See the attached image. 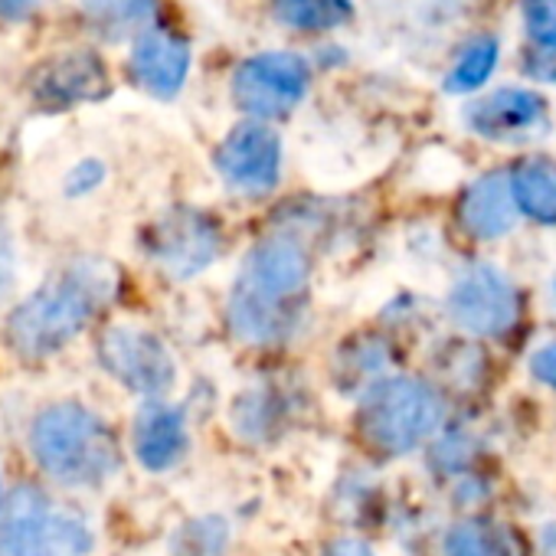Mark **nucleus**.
I'll list each match as a JSON object with an SVG mask.
<instances>
[{
	"label": "nucleus",
	"instance_id": "28",
	"mask_svg": "<svg viewBox=\"0 0 556 556\" xmlns=\"http://www.w3.org/2000/svg\"><path fill=\"white\" fill-rule=\"evenodd\" d=\"M530 374H533L543 387L556 390V341H553V344H543L540 351H533V357H530Z\"/></svg>",
	"mask_w": 556,
	"mask_h": 556
},
{
	"label": "nucleus",
	"instance_id": "32",
	"mask_svg": "<svg viewBox=\"0 0 556 556\" xmlns=\"http://www.w3.org/2000/svg\"><path fill=\"white\" fill-rule=\"evenodd\" d=\"M553 295H556V286H553Z\"/></svg>",
	"mask_w": 556,
	"mask_h": 556
},
{
	"label": "nucleus",
	"instance_id": "25",
	"mask_svg": "<svg viewBox=\"0 0 556 556\" xmlns=\"http://www.w3.org/2000/svg\"><path fill=\"white\" fill-rule=\"evenodd\" d=\"M471 458H475V439H468V432H445L432 448V465L445 475L465 468Z\"/></svg>",
	"mask_w": 556,
	"mask_h": 556
},
{
	"label": "nucleus",
	"instance_id": "12",
	"mask_svg": "<svg viewBox=\"0 0 556 556\" xmlns=\"http://www.w3.org/2000/svg\"><path fill=\"white\" fill-rule=\"evenodd\" d=\"M30 92L40 109L63 112L79 102L102 99L109 92V70L96 53H63L34 73Z\"/></svg>",
	"mask_w": 556,
	"mask_h": 556
},
{
	"label": "nucleus",
	"instance_id": "18",
	"mask_svg": "<svg viewBox=\"0 0 556 556\" xmlns=\"http://www.w3.org/2000/svg\"><path fill=\"white\" fill-rule=\"evenodd\" d=\"M445 556H520V549L507 527L468 517L445 533Z\"/></svg>",
	"mask_w": 556,
	"mask_h": 556
},
{
	"label": "nucleus",
	"instance_id": "4",
	"mask_svg": "<svg viewBox=\"0 0 556 556\" xmlns=\"http://www.w3.org/2000/svg\"><path fill=\"white\" fill-rule=\"evenodd\" d=\"M442 396L416 377H383L364 390L357 429L367 448L406 455L442 426Z\"/></svg>",
	"mask_w": 556,
	"mask_h": 556
},
{
	"label": "nucleus",
	"instance_id": "8",
	"mask_svg": "<svg viewBox=\"0 0 556 556\" xmlns=\"http://www.w3.org/2000/svg\"><path fill=\"white\" fill-rule=\"evenodd\" d=\"M216 174L232 193L265 197L282 177V138L265 122L249 118L236 125L213 154Z\"/></svg>",
	"mask_w": 556,
	"mask_h": 556
},
{
	"label": "nucleus",
	"instance_id": "26",
	"mask_svg": "<svg viewBox=\"0 0 556 556\" xmlns=\"http://www.w3.org/2000/svg\"><path fill=\"white\" fill-rule=\"evenodd\" d=\"M520 70L530 83L556 86V47H530L520 60Z\"/></svg>",
	"mask_w": 556,
	"mask_h": 556
},
{
	"label": "nucleus",
	"instance_id": "17",
	"mask_svg": "<svg viewBox=\"0 0 556 556\" xmlns=\"http://www.w3.org/2000/svg\"><path fill=\"white\" fill-rule=\"evenodd\" d=\"M83 14L105 40L144 34L157 14V0H83Z\"/></svg>",
	"mask_w": 556,
	"mask_h": 556
},
{
	"label": "nucleus",
	"instance_id": "27",
	"mask_svg": "<svg viewBox=\"0 0 556 556\" xmlns=\"http://www.w3.org/2000/svg\"><path fill=\"white\" fill-rule=\"evenodd\" d=\"M102 177H105V167H102L96 157H86V161H79V164L70 170V177H66V193H73V197L89 193V190H96V187L102 184Z\"/></svg>",
	"mask_w": 556,
	"mask_h": 556
},
{
	"label": "nucleus",
	"instance_id": "23",
	"mask_svg": "<svg viewBox=\"0 0 556 556\" xmlns=\"http://www.w3.org/2000/svg\"><path fill=\"white\" fill-rule=\"evenodd\" d=\"M275 419H278V409H275L271 393L262 390V393H245L242 400H236L232 422H236V432H242L245 439H265L275 429Z\"/></svg>",
	"mask_w": 556,
	"mask_h": 556
},
{
	"label": "nucleus",
	"instance_id": "1",
	"mask_svg": "<svg viewBox=\"0 0 556 556\" xmlns=\"http://www.w3.org/2000/svg\"><path fill=\"white\" fill-rule=\"evenodd\" d=\"M312 258L295 236H268L249 249L229 292L226 318L249 348H271L295 334L308 302Z\"/></svg>",
	"mask_w": 556,
	"mask_h": 556
},
{
	"label": "nucleus",
	"instance_id": "29",
	"mask_svg": "<svg viewBox=\"0 0 556 556\" xmlns=\"http://www.w3.org/2000/svg\"><path fill=\"white\" fill-rule=\"evenodd\" d=\"M321 556H377V553H374V546H370L367 540H361V536H338V540H331V543L321 549Z\"/></svg>",
	"mask_w": 556,
	"mask_h": 556
},
{
	"label": "nucleus",
	"instance_id": "2",
	"mask_svg": "<svg viewBox=\"0 0 556 556\" xmlns=\"http://www.w3.org/2000/svg\"><path fill=\"white\" fill-rule=\"evenodd\" d=\"M115 271L105 262H73L60 275L27 299L8 321V338L17 354L30 361H43L66 348L92 315L112 299Z\"/></svg>",
	"mask_w": 556,
	"mask_h": 556
},
{
	"label": "nucleus",
	"instance_id": "22",
	"mask_svg": "<svg viewBox=\"0 0 556 556\" xmlns=\"http://www.w3.org/2000/svg\"><path fill=\"white\" fill-rule=\"evenodd\" d=\"M229 527L223 517H197L184 523L174 536V556H226Z\"/></svg>",
	"mask_w": 556,
	"mask_h": 556
},
{
	"label": "nucleus",
	"instance_id": "20",
	"mask_svg": "<svg viewBox=\"0 0 556 556\" xmlns=\"http://www.w3.org/2000/svg\"><path fill=\"white\" fill-rule=\"evenodd\" d=\"M275 21L299 34H325L351 21V0H271Z\"/></svg>",
	"mask_w": 556,
	"mask_h": 556
},
{
	"label": "nucleus",
	"instance_id": "9",
	"mask_svg": "<svg viewBox=\"0 0 556 556\" xmlns=\"http://www.w3.org/2000/svg\"><path fill=\"white\" fill-rule=\"evenodd\" d=\"M148 255L174 278H193L223 249V232L219 223L193 206H177L164 213L151 229H148Z\"/></svg>",
	"mask_w": 556,
	"mask_h": 556
},
{
	"label": "nucleus",
	"instance_id": "15",
	"mask_svg": "<svg viewBox=\"0 0 556 556\" xmlns=\"http://www.w3.org/2000/svg\"><path fill=\"white\" fill-rule=\"evenodd\" d=\"M135 455L148 471H167L187 455V419L177 406L151 400L135 419Z\"/></svg>",
	"mask_w": 556,
	"mask_h": 556
},
{
	"label": "nucleus",
	"instance_id": "19",
	"mask_svg": "<svg viewBox=\"0 0 556 556\" xmlns=\"http://www.w3.org/2000/svg\"><path fill=\"white\" fill-rule=\"evenodd\" d=\"M497 56H501L497 37H491V34L471 37V40L458 50L452 70L445 73L442 89H445L448 96H468V92L481 89V86L491 79V73H494V66H497Z\"/></svg>",
	"mask_w": 556,
	"mask_h": 556
},
{
	"label": "nucleus",
	"instance_id": "14",
	"mask_svg": "<svg viewBox=\"0 0 556 556\" xmlns=\"http://www.w3.org/2000/svg\"><path fill=\"white\" fill-rule=\"evenodd\" d=\"M517 216H520V206L514 200L510 174H501V170L478 177L462 193V203H458V219L465 232L481 242H494L507 236L517 226Z\"/></svg>",
	"mask_w": 556,
	"mask_h": 556
},
{
	"label": "nucleus",
	"instance_id": "16",
	"mask_svg": "<svg viewBox=\"0 0 556 556\" xmlns=\"http://www.w3.org/2000/svg\"><path fill=\"white\" fill-rule=\"evenodd\" d=\"M510 187L520 213L540 226H556V161L523 157L510 167Z\"/></svg>",
	"mask_w": 556,
	"mask_h": 556
},
{
	"label": "nucleus",
	"instance_id": "31",
	"mask_svg": "<svg viewBox=\"0 0 556 556\" xmlns=\"http://www.w3.org/2000/svg\"><path fill=\"white\" fill-rule=\"evenodd\" d=\"M8 275H11V255H8L4 249H0V286L8 282Z\"/></svg>",
	"mask_w": 556,
	"mask_h": 556
},
{
	"label": "nucleus",
	"instance_id": "11",
	"mask_svg": "<svg viewBox=\"0 0 556 556\" xmlns=\"http://www.w3.org/2000/svg\"><path fill=\"white\" fill-rule=\"evenodd\" d=\"M465 125L494 144H527L549 128L546 102L533 89H497L465 109Z\"/></svg>",
	"mask_w": 556,
	"mask_h": 556
},
{
	"label": "nucleus",
	"instance_id": "6",
	"mask_svg": "<svg viewBox=\"0 0 556 556\" xmlns=\"http://www.w3.org/2000/svg\"><path fill=\"white\" fill-rule=\"evenodd\" d=\"M312 86V66L299 53H255L232 73V102L242 115L271 122L292 115Z\"/></svg>",
	"mask_w": 556,
	"mask_h": 556
},
{
	"label": "nucleus",
	"instance_id": "30",
	"mask_svg": "<svg viewBox=\"0 0 556 556\" xmlns=\"http://www.w3.org/2000/svg\"><path fill=\"white\" fill-rule=\"evenodd\" d=\"M40 0H0V21H24L34 14Z\"/></svg>",
	"mask_w": 556,
	"mask_h": 556
},
{
	"label": "nucleus",
	"instance_id": "24",
	"mask_svg": "<svg viewBox=\"0 0 556 556\" xmlns=\"http://www.w3.org/2000/svg\"><path fill=\"white\" fill-rule=\"evenodd\" d=\"M520 17L533 47H556V0H520Z\"/></svg>",
	"mask_w": 556,
	"mask_h": 556
},
{
	"label": "nucleus",
	"instance_id": "3",
	"mask_svg": "<svg viewBox=\"0 0 556 556\" xmlns=\"http://www.w3.org/2000/svg\"><path fill=\"white\" fill-rule=\"evenodd\" d=\"M37 465L63 484L96 488L118 471V442L112 429L79 403L43 409L30 429Z\"/></svg>",
	"mask_w": 556,
	"mask_h": 556
},
{
	"label": "nucleus",
	"instance_id": "21",
	"mask_svg": "<svg viewBox=\"0 0 556 556\" xmlns=\"http://www.w3.org/2000/svg\"><path fill=\"white\" fill-rule=\"evenodd\" d=\"M390 364V351L380 338H364L357 344H348L341 351V390H370L377 380H383V370Z\"/></svg>",
	"mask_w": 556,
	"mask_h": 556
},
{
	"label": "nucleus",
	"instance_id": "13",
	"mask_svg": "<svg viewBox=\"0 0 556 556\" xmlns=\"http://www.w3.org/2000/svg\"><path fill=\"white\" fill-rule=\"evenodd\" d=\"M190 73V47L187 40L167 34V30H144L135 40L131 50V76L135 83L157 96V99H174Z\"/></svg>",
	"mask_w": 556,
	"mask_h": 556
},
{
	"label": "nucleus",
	"instance_id": "5",
	"mask_svg": "<svg viewBox=\"0 0 556 556\" xmlns=\"http://www.w3.org/2000/svg\"><path fill=\"white\" fill-rule=\"evenodd\" d=\"M92 533L73 510L56 507L40 488L21 484L0 520V556H83Z\"/></svg>",
	"mask_w": 556,
	"mask_h": 556
},
{
	"label": "nucleus",
	"instance_id": "7",
	"mask_svg": "<svg viewBox=\"0 0 556 556\" xmlns=\"http://www.w3.org/2000/svg\"><path fill=\"white\" fill-rule=\"evenodd\" d=\"M448 318L471 338H501L517 325L520 299L510 278L484 262L468 265L455 275L445 299Z\"/></svg>",
	"mask_w": 556,
	"mask_h": 556
},
{
	"label": "nucleus",
	"instance_id": "10",
	"mask_svg": "<svg viewBox=\"0 0 556 556\" xmlns=\"http://www.w3.org/2000/svg\"><path fill=\"white\" fill-rule=\"evenodd\" d=\"M99 361L118 383L148 400H161L177 380V367L164 341L131 325H115L102 334Z\"/></svg>",
	"mask_w": 556,
	"mask_h": 556
}]
</instances>
